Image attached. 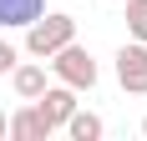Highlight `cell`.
<instances>
[{
    "label": "cell",
    "mask_w": 147,
    "mask_h": 141,
    "mask_svg": "<svg viewBox=\"0 0 147 141\" xmlns=\"http://www.w3.org/2000/svg\"><path fill=\"white\" fill-rule=\"evenodd\" d=\"M46 61H51V76H56L61 86H71L76 96H81V91H96V81H102L96 56H91L86 45H76V41H66L56 56H46Z\"/></svg>",
    "instance_id": "cell-1"
},
{
    "label": "cell",
    "mask_w": 147,
    "mask_h": 141,
    "mask_svg": "<svg viewBox=\"0 0 147 141\" xmlns=\"http://www.w3.org/2000/svg\"><path fill=\"white\" fill-rule=\"evenodd\" d=\"M66 41H76V15H66V10H41V15L26 25V51H30L36 61L56 56Z\"/></svg>",
    "instance_id": "cell-2"
},
{
    "label": "cell",
    "mask_w": 147,
    "mask_h": 141,
    "mask_svg": "<svg viewBox=\"0 0 147 141\" xmlns=\"http://www.w3.org/2000/svg\"><path fill=\"white\" fill-rule=\"evenodd\" d=\"M112 70H117V86L127 91V96H147V45H142V41L117 45Z\"/></svg>",
    "instance_id": "cell-3"
},
{
    "label": "cell",
    "mask_w": 147,
    "mask_h": 141,
    "mask_svg": "<svg viewBox=\"0 0 147 141\" xmlns=\"http://www.w3.org/2000/svg\"><path fill=\"white\" fill-rule=\"evenodd\" d=\"M30 106L41 111V121L51 126V136H56V131L66 126V116H71L76 106H81V101H76V91H71V86H61V81H51V86L41 91V96L30 101Z\"/></svg>",
    "instance_id": "cell-4"
},
{
    "label": "cell",
    "mask_w": 147,
    "mask_h": 141,
    "mask_svg": "<svg viewBox=\"0 0 147 141\" xmlns=\"http://www.w3.org/2000/svg\"><path fill=\"white\" fill-rule=\"evenodd\" d=\"M5 136H10V141H46V136H51V126H46L41 111L26 101V106H15V111L5 116Z\"/></svg>",
    "instance_id": "cell-5"
},
{
    "label": "cell",
    "mask_w": 147,
    "mask_h": 141,
    "mask_svg": "<svg viewBox=\"0 0 147 141\" xmlns=\"http://www.w3.org/2000/svg\"><path fill=\"white\" fill-rule=\"evenodd\" d=\"M10 86H15V96H20V101H36L46 86H51L46 61H15V66H10Z\"/></svg>",
    "instance_id": "cell-6"
},
{
    "label": "cell",
    "mask_w": 147,
    "mask_h": 141,
    "mask_svg": "<svg viewBox=\"0 0 147 141\" xmlns=\"http://www.w3.org/2000/svg\"><path fill=\"white\" fill-rule=\"evenodd\" d=\"M41 10L46 0H0V30H26Z\"/></svg>",
    "instance_id": "cell-7"
},
{
    "label": "cell",
    "mask_w": 147,
    "mask_h": 141,
    "mask_svg": "<svg viewBox=\"0 0 147 141\" xmlns=\"http://www.w3.org/2000/svg\"><path fill=\"white\" fill-rule=\"evenodd\" d=\"M61 131H66L71 141H102V131H107V121H102L96 111H81V106H76V111L66 116V126H61Z\"/></svg>",
    "instance_id": "cell-8"
},
{
    "label": "cell",
    "mask_w": 147,
    "mask_h": 141,
    "mask_svg": "<svg viewBox=\"0 0 147 141\" xmlns=\"http://www.w3.org/2000/svg\"><path fill=\"white\" fill-rule=\"evenodd\" d=\"M122 20H127V41H142L147 45V0H122Z\"/></svg>",
    "instance_id": "cell-9"
},
{
    "label": "cell",
    "mask_w": 147,
    "mask_h": 141,
    "mask_svg": "<svg viewBox=\"0 0 147 141\" xmlns=\"http://www.w3.org/2000/svg\"><path fill=\"white\" fill-rule=\"evenodd\" d=\"M15 61H20V51H15V45L5 41V35H0V81L10 76V66H15Z\"/></svg>",
    "instance_id": "cell-10"
},
{
    "label": "cell",
    "mask_w": 147,
    "mask_h": 141,
    "mask_svg": "<svg viewBox=\"0 0 147 141\" xmlns=\"http://www.w3.org/2000/svg\"><path fill=\"white\" fill-rule=\"evenodd\" d=\"M0 141H5V111H0Z\"/></svg>",
    "instance_id": "cell-11"
},
{
    "label": "cell",
    "mask_w": 147,
    "mask_h": 141,
    "mask_svg": "<svg viewBox=\"0 0 147 141\" xmlns=\"http://www.w3.org/2000/svg\"><path fill=\"white\" fill-rule=\"evenodd\" d=\"M142 136H147V116H142Z\"/></svg>",
    "instance_id": "cell-12"
},
{
    "label": "cell",
    "mask_w": 147,
    "mask_h": 141,
    "mask_svg": "<svg viewBox=\"0 0 147 141\" xmlns=\"http://www.w3.org/2000/svg\"><path fill=\"white\" fill-rule=\"evenodd\" d=\"M117 5H122V0H117Z\"/></svg>",
    "instance_id": "cell-13"
}]
</instances>
